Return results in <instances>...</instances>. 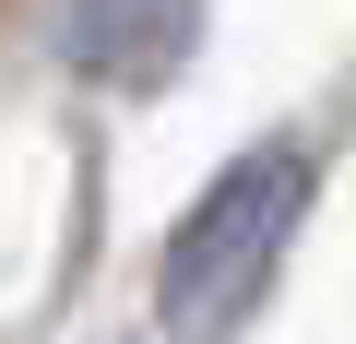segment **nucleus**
<instances>
[{
  "label": "nucleus",
  "instance_id": "f257e3e1",
  "mask_svg": "<svg viewBox=\"0 0 356 344\" xmlns=\"http://www.w3.org/2000/svg\"><path fill=\"white\" fill-rule=\"evenodd\" d=\"M297 214H309V154H297V142L238 154L226 179L178 214V238H166V273H154L166 332H202V344H214V332H238V320L261 309V285H273V261H285Z\"/></svg>",
  "mask_w": 356,
  "mask_h": 344
},
{
  "label": "nucleus",
  "instance_id": "f03ea898",
  "mask_svg": "<svg viewBox=\"0 0 356 344\" xmlns=\"http://www.w3.org/2000/svg\"><path fill=\"white\" fill-rule=\"evenodd\" d=\"M60 48H72V72H95L119 95H154V83H178V60L202 48V0H72Z\"/></svg>",
  "mask_w": 356,
  "mask_h": 344
}]
</instances>
